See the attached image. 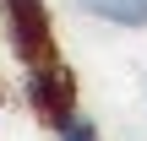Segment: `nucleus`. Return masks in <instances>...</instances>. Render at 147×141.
<instances>
[{"mask_svg": "<svg viewBox=\"0 0 147 141\" xmlns=\"http://www.w3.org/2000/svg\"><path fill=\"white\" fill-rule=\"evenodd\" d=\"M87 16H98V22H109V27H125V33H136L147 27V0H76Z\"/></svg>", "mask_w": 147, "mask_h": 141, "instance_id": "nucleus-2", "label": "nucleus"}, {"mask_svg": "<svg viewBox=\"0 0 147 141\" xmlns=\"http://www.w3.org/2000/svg\"><path fill=\"white\" fill-rule=\"evenodd\" d=\"M55 130H60V141H98L93 120H87V114H76V109H71V114H65V120H60Z\"/></svg>", "mask_w": 147, "mask_h": 141, "instance_id": "nucleus-3", "label": "nucleus"}, {"mask_svg": "<svg viewBox=\"0 0 147 141\" xmlns=\"http://www.w3.org/2000/svg\"><path fill=\"white\" fill-rule=\"evenodd\" d=\"M0 22H5L11 49L27 65H44L49 60V5L44 0H0Z\"/></svg>", "mask_w": 147, "mask_h": 141, "instance_id": "nucleus-1", "label": "nucleus"}]
</instances>
